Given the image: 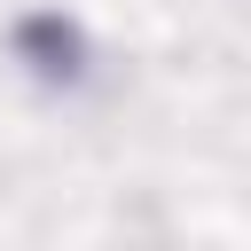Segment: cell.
<instances>
[{"label": "cell", "mask_w": 251, "mask_h": 251, "mask_svg": "<svg viewBox=\"0 0 251 251\" xmlns=\"http://www.w3.org/2000/svg\"><path fill=\"white\" fill-rule=\"evenodd\" d=\"M16 47H24V55H47V63H39L47 78H78V31H71V24H55V16H31V24L16 31Z\"/></svg>", "instance_id": "cell-1"}]
</instances>
